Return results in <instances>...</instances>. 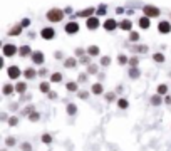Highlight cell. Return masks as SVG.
Wrapping results in <instances>:
<instances>
[{
    "mask_svg": "<svg viewBox=\"0 0 171 151\" xmlns=\"http://www.w3.org/2000/svg\"><path fill=\"white\" fill-rule=\"evenodd\" d=\"M20 25H22V27H29V25H30V20H29V18H24V20L20 22Z\"/></svg>",
    "mask_w": 171,
    "mask_h": 151,
    "instance_id": "48",
    "label": "cell"
},
{
    "mask_svg": "<svg viewBox=\"0 0 171 151\" xmlns=\"http://www.w3.org/2000/svg\"><path fill=\"white\" fill-rule=\"evenodd\" d=\"M47 74H49L47 69H40V71H39V76H47Z\"/></svg>",
    "mask_w": 171,
    "mask_h": 151,
    "instance_id": "52",
    "label": "cell"
},
{
    "mask_svg": "<svg viewBox=\"0 0 171 151\" xmlns=\"http://www.w3.org/2000/svg\"><path fill=\"white\" fill-rule=\"evenodd\" d=\"M164 104L171 106V96H169V94H166V96H164Z\"/></svg>",
    "mask_w": 171,
    "mask_h": 151,
    "instance_id": "47",
    "label": "cell"
},
{
    "mask_svg": "<svg viewBox=\"0 0 171 151\" xmlns=\"http://www.w3.org/2000/svg\"><path fill=\"white\" fill-rule=\"evenodd\" d=\"M81 64L89 65V64H91V55H84V57H81Z\"/></svg>",
    "mask_w": 171,
    "mask_h": 151,
    "instance_id": "43",
    "label": "cell"
},
{
    "mask_svg": "<svg viewBox=\"0 0 171 151\" xmlns=\"http://www.w3.org/2000/svg\"><path fill=\"white\" fill-rule=\"evenodd\" d=\"M64 29H66V32H67V34L74 35V34L79 32V24H77V22H74V20H72V22H67Z\"/></svg>",
    "mask_w": 171,
    "mask_h": 151,
    "instance_id": "5",
    "label": "cell"
},
{
    "mask_svg": "<svg viewBox=\"0 0 171 151\" xmlns=\"http://www.w3.org/2000/svg\"><path fill=\"white\" fill-rule=\"evenodd\" d=\"M18 54H20V57H27V55H32V50H30L29 45H22L20 50H18Z\"/></svg>",
    "mask_w": 171,
    "mask_h": 151,
    "instance_id": "22",
    "label": "cell"
},
{
    "mask_svg": "<svg viewBox=\"0 0 171 151\" xmlns=\"http://www.w3.org/2000/svg\"><path fill=\"white\" fill-rule=\"evenodd\" d=\"M40 37L45 39V40H51V39H54L55 37V30L52 29V27H45V29L40 30Z\"/></svg>",
    "mask_w": 171,
    "mask_h": 151,
    "instance_id": "4",
    "label": "cell"
},
{
    "mask_svg": "<svg viewBox=\"0 0 171 151\" xmlns=\"http://www.w3.org/2000/svg\"><path fill=\"white\" fill-rule=\"evenodd\" d=\"M40 141L44 144H52V141H54V136H52L51 133H44L42 136H40Z\"/></svg>",
    "mask_w": 171,
    "mask_h": 151,
    "instance_id": "21",
    "label": "cell"
},
{
    "mask_svg": "<svg viewBox=\"0 0 171 151\" xmlns=\"http://www.w3.org/2000/svg\"><path fill=\"white\" fill-rule=\"evenodd\" d=\"M138 64H139V59L136 57V55L129 59V65H131V67H138Z\"/></svg>",
    "mask_w": 171,
    "mask_h": 151,
    "instance_id": "41",
    "label": "cell"
},
{
    "mask_svg": "<svg viewBox=\"0 0 171 151\" xmlns=\"http://www.w3.org/2000/svg\"><path fill=\"white\" fill-rule=\"evenodd\" d=\"M139 76H141L139 69L138 67H131V71H129V77H131V79H139Z\"/></svg>",
    "mask_w": 171,
    "mask_h": 151,
    "instance_id": "31",
    "label": "cell"
},
{
    "mask_svg": "<svg viewBox=\"0 0 171 151\" xmlns=\"http://www.w3.org/2000/svg\"><path fill=\"white\" fill-rule=\"evenodd\" d=\"M104 97H106V101H107V102H114V101L119 99V97H116V91H111V92H107Z\"/></svg>",
    "mask_w": 171,
    "mask_h": 151,
    "instance_id": "30",
    "label": "cell"
},
{
    "mask_svg": "<svg viewBox=\"0 0 171 151\" xmlns=\"http://www.w3.org/2000/svg\"><path fill=\"white\" fill-rule=\"evenodd\" d=\"M77 96H79V99H87L89 92H87V91H79V92H77Z\"/></svg>",
    "mask_w": 171,
    "mask_h": 151,
    "instance_id": "45",
    "label": "cell"
},
{
    "mask_svg": "<svg viewBox=\"0 0 171 151\" xmlns=\"http://www.w3.org/2000/svg\"><path fill=\"white\" fill-rule=\"evenodd\" d=\"M55 57H57V59H62V52H55Z\"/></svg>",
    "mask_w": 171,
    "mask_h": 151,
    "instance_id": "54",
    "label": "cell"
},
{
    "mask_svg": "<svg viewBox=\"0 0 171 151\" xmlns=\"http://www.w3.org/2000/svg\"><path fill=\"white\" fill-rule=\"evenodd\" d=\"M66 89L69 91V92H79V86H77V82H74V81H71V82H67Z\"/></svg>",
    "mask_w": 171,
    "mask_h": 151,
    "instance_id": "24",
    "label": "cell"
},
{
    "mask_svg": "<svg viewBox=\"0 0 171 151\" xmlns=\"http://www.w3.org/2000/svg\"><path fill=\"white\" fill-rule=\"evenodd\" d=\"M143 10H144V15H146V17H149V18L158 17V15L161 14L159 8L154 7V5H144V8H143Z\"/></svg>",
    "mask_w": 171,
    "mask_h": 151,
    "instance_id": "2",
    "label": "cell"
},
{
    "mask_svg": "<svg viewBox=\"0 0 171 151\" xmlns=\"http://www.w3.org/2000/svg\"><path fill=\"white\" fill-rule=\"evenodd\" d=\"M86 81H87V76H86V74H81L79 76V82H86Z\"/></svg>",
    "mask_w": 171,
    "mask_h": 151,
    "instance_id": "51",
    "label": "cell"
},
{
    "mask_svg": "<svg viewBox=\"0 0 171 151\" xmlns=\"http://www.w3.org/2000/svg\"><path fill=\"white\" fill-rule=\"evenodd\" d=\"M77 17H82V18H89L94 15V7H89V8H84V10H79L77 12Z\"/></svg>",
    "mask_w": 171,
    "mask_h": 151,
    "instance_id": "10",
    "label": "cell"
},
{
    "mask_svg": "<svg viewBox=\"0 0 171 151\" xmlns=\"http://www.w3.org/2000/svg\"><path fill=\"white\" fill-rule=\"evenodd\" d=\"M91 92L94 94V96H101V94L104 92V86H102L101 82H96L94 86L91 87Z\"/></svg>",
    "mask_w": 171,
    "mask_h": 151,
    "instance_id": "13",
    "label": "cell"
},
{
    "mask_svg": "<svg viewBox=\"0 0 171 151\" xmlns=\"http://www.w3.org/2000/svg\"><path fill=\"white\" fill-rule=\"evenodd\" d=\"M97 71H99V67L96 64H89L87 65V74H97Z\"/></svg>",
    "mask_w": 171,
    "mask_h": 151,
    "instance_id": "38",
    "label": "cell"
},
{
    "mask_svg": "<svg viewBox=\"0 0 171 151\" xmlns=\"http://www.w3.org/2000/svg\"><path fill=\"white\" fill-rule=\"evenodd\" d=\"M86 25H87V29H89V30H96V29H97V27H99L101 24H99V18L92 15V17H89V18H87Z\"/></svg>",
    "mask_w": 171,
    "mask_h": 151,
    "instance_id": "8",
    "label": "cell"
},
{
    "mask_svg": "<svg viewBox=\"0 0 171 151\" xmlns=\"http://www.w3.org/2000/svg\"><path fill=\"white\" fill-rule=\"evenodd\" d=\"M2 151H7V149H2Z\"/></svg>",
    "mask_w": 171,
    "mask_h": 151,
    "instance_id": "55",
    "label": "cell"
},
{
    "mask_svg": "<svg viewBox=\"0 0 171 151\" xmlns=\"http://www.w3.org/2000/svg\"><path fill=\"white\" fill-rule=\"evenodd\" d=\"M2 52H4L5 57H14V55L17 54V47H15L14 44H5L4 49H2Z\"/></svg>",
    "mask_w": 171,
    "mask_h": 151,
    "instance_id": "3",
    "label": "cell"
},
{
    "mask_svg": "<svg viewBox=\"0 0 171 151\" xmlns=\"http://www.w3.org/2000/svg\"><path fill=\"white\" fill-rule=\"evenodd\" d=\"M39 91H40V92H44V94H49V92H51V84H49V82H40Z\"/></svg>",
    "mask_w": 171,
    "mask_h": 151,
    "instance_id": "28",
    "label": "cell"
},
{
    "mask_svg": "<svg viewBox=\"0 0 171 151\" xmlns=\"http://www.w3.org/2000/svg\"><path fill=\"white\" fill-rule=\"evenodd\" d=\"M129 40H131V42H136V40H139V34H138V32H131V34H129Z\"/></svg>",
    "mask_w": 171,
    "mask_h": 151,
    "instance_id": "44",
    "label": "cell"
},
{
    "mask_svg": "<svg viewBox=\"0 0 171 151\" xmlns=\"http://www.w3.org/2000/svg\"><path fill=\"white\" fill-rule=\"evenodd\" d=\"M149 102H151V106H161L164 102V96H161V94H154V96H151Z\"/></svg>",
    "mask_w": 171,
    "mask_h": 151,
    "instance_id": "12",
    "label": "cell"
},
{
    "mask_svg": "<svg viewBox=\"0 0 171 151\" xmlns=\"http://www.w3.org/2000/svg\"><path fill=\"white\" fill-rule=\"evenodd\" d=\"M47 97H49V99H51V101L57 99V92H55V91H51V92L47 94Z\"/></svg>",
    "mask_w": 171,
    "mask_h": 151,
    "instance_id": "46",
    "label": "cell"
},
{
    "mask_svg": "<svg viewBox=\"0 0 171 151\" xmlns=\"http://www.w3.org/2000/svg\"><path fill=\"white\" fill-rule=\"evenodd\" d=\"M66 112H67L69 116H76V114H77V104H74V102H67Z\"/></svg>",
    "mask_w": 171,
    "mask_h": 151,
    "instance_id": "15",
    "label": "cell"
},
{
    "mask_svg": "<svg viewBox=\"0 0 171 151\" xmlns=\"http://www.w3.org/2000/svg\"><path fill=\"white\" fill-rule=\"evenodd\" d=\"M34 111H37L35 106H34V104H29V106H25V108L20 111V116H29V114H32Z\"/></svg>",
    "mask_w": 171,
    "mask_h": 151,
    "instance_id": "20",
    "label": "cell"
},
{
    "mask_svg": "<svg viewBox=\"0 0 171 151\" xmlns=\"http://www.w3.org/2000/svg\"><path fill=\"white\" fill-rule=\"evenodd\" d=\"M22 29H24V27H22L20 24H18V25H15V27H12V29L8 30V35H18V34L22 32Z\"/></svg>",
    "mask_w": 171,
    "mask_h": 151,
    "instance_id": "26",
    "label": "cell"
},
{
    "mask_svg": "<svg viewBox=\"0 0 171 151\" xmlns=\"http://www.w3.org/2000/svg\"><path fill=\"white\" fill-rule=\"evenodd\" d=\"M119 92L123 94V86H117V87H116V94H119Z\"/></svg>",
    "mask_w": 171,
    "mask_h": 151,
    "instance_id": "53",
    "label": "cell"
},
{
    "mask_svg": "<svg viewBox=\"0 0 171 151\" xmlns=\"http://www.w3.org/2000/svg\"><path fill=\"white\" fill-rule=\"evenodd\" d=\"M117 62H119V65H124V64H129V59H127L124 54H119L117 55Z\"/></svg>",
    "mask_w": 171,
    "mask_h": 151,
    "instance_id": "36",
    "label": "cell"
},
{
    "mask_svg": "<svg viewBox=\"0 0 171 151\" xmlns=\"http://www.w3.org/2000/svg\"><path fill=\"white\" fill-rule=\"evenodd\" d=\"M7 74L10 79H17L18 76H20V69L17 67V65H10V67L7 69Z\"/></svg>",
    "mask_w": 171,
    "mask_h": 151,
    "instance_id": "11",
    "label": "cell"
},
{
    "mask_svg": "<svg viewBox=\"0 0 171 151\" xmlns=\"http://www.w3.org/2000/svg\"><path fill=\"white\" fill-rule=\"evenodd\" d=\"M20 149H22V151H32V144L27 143V141H24V143L20 144Z\"/></svg>",
    "mask_w": 171,
    "mask_h": 151,
    "instance_id": "39",
    "label": "cell"
},
{
    "mask_svg": "<svg viewBox=\"0 0 171 151\" xmlns=\"http://www.w3.org/2000/svg\"><path fill=\"white\" fill-rule=\"evenodd\" d=\"M158 30H159V34H169L171 32V24L166 20H161L159 24H158Z\"/></svg>",
    "mask_w": 171,
    "mask_h": 151,
    "instance_id": "9",
    "label": "cell"
},
{
    "mask_svg": "<svg viewBox=\"0 0 171 151\" xmlns=\"http://www.w3.org/2000/svg\"><path fill=\"white\" fill-rule=\"evenodd\" d=\"M64 65H66L67 69H74L77 65V59L76 57H67L66 61H64Z\"/></svg>",
    "mask_w": 171,
    "mask_h": 151,
    "instance_id": "19",
    "label": "cell"
},
{
    "mask_svg": "<svg viewBox=\"0 0 171 151\" xmlns=\"http://www.w3.org/2000/svg\"><path fill=\"white\" fill-rule=\"evenodd\" d=\"M104 14H106V7L102 5V7L97 8V15H104Z\"/></svg>",
    "mask_w": 171,
    "mask_h": 151,
    "instance_id": "49",
    "label": "cell"
},
{
    "mask_svg": "<svg viewBox=\"0 0 171 151\" xmlns=\"http://www.w3.org/2000/svg\"><path fill=\"white\" fill-rule=\"evenodd\" d=\"M119 27H121L123 30H127V32H129V30H131V27H133V22L126 18V20H123V22L119 24Z\"/></svg>",
    "mask_w": 171,
    "mask_h": 151,
    "instance_id": "25",
    "label": "cell"
},
{
    "mask_svg": "<svg viewBox=\"0 0 171 151\" xmlns=\"http://www.w3.org/2000/svg\"><path fill=\"white\" fill-rule=\"evenodd\" d=\"M109 64H111V57H109V55L101 57V65H109Z\"/></svg>",
    "mask_w": 171,
    "mask_h": 151,
    "instance_id": "42",
    "label": "cell"
},
{
    "mask_svg": "<svg viewBox=\"0 0 171 151\" xmlns=\"http://www.w3.org/2000/svg\"><path fill=\"white\" fill-rule=\"evenodd\" d=\"M148 49H149L148 45H141V44L139 45H133V52H148Z\"/></svg>",
    "mask_w": 171,
    "mask_h": 151,
    "instance_id": "35",
    "label": "cell"
},
{
    "mask_svg": "<svg viewBox=\"0 0 171 151\" xmlns=\"http://www.w3.org/2000/svg\"><path fill=\"white\" fill-rule=\"evenodd\" d=\"M7 124L10 126V128H15V126L18 124V116H10L8 121H7Z\"/></svg>",
    "mask_w": 171,
    "mask_h": 151,
    "instance_id": "34",
    "label": "cell"
},
{
    "mask_svg": "<svg viewBox=\"0 0 171 151\" xmlns=\"http://www.w3.org/2000/svg\"><path fill=\"white\" fill-rule=\"evenodd\" d=\"M15 92L20 94V96H24V94L27 92V84L25 82H17L15 84Z\"/></svg>",
    "mask_w": 171,
    "mask_h": 151,
    "instance_id": "16",
    "label": "cell"
},
{
    "mask_svg": "<svg viewBox=\"0 0 171 151\" xmlns=\"http://www.w3.org/2000/svg\"><path fill=\"white\" fill-rule=\"evenodd\" d=\"M102 27H104L107 32H113V30L117 29V22L114 20V18H106V22L102 24Z\"/></svg>",
    "mask_w": 171,
    "mask_h": 151,
    "instance_id": "6",
    "label": "cell"
},
{
    "mask_svg": "<svg viewBox=\"0 0 171 151\" xmlns=\"http://www.w3.org/2000/svg\"><path fill=\"white\" fill-rule=\"evenodd\" d=\"M51 81H52V82H61V81H62V74H61V72H54V74L51 76Z\"/></svg>",
    "mask_w": 171,
    "mask_h": 151,
    "instance_id": "37",
    "label": "cell"
},
{
    "mask_svg": "<svg viewBox=\"0 0 171 151\" xmlns=\"http://www.w3.org/2000/svg\"><path fill=\"white\" fill-rule=\"evenodd\" d=\"M156 94L166 96V94H168V86H166V84H159V86H158V89H156Z\"/></svg>",
    "mask_w": 171,
    "mask_h": 151,
    "instance_id": "33",
    "label": "cell"
},
{
    "mask_svg": "<svg viewBox=\"0 0 171 151\" xmlns=\"http://www.w3.org/2000/svg\"><path fill=\"white\" fill-rule=\"evenodd\" d=\"M149 25H151V22H149V17H141L139 18V27L141 29H149Z\"/></svg>",
    "mask_w": 171,
    "mask_h": 151,
    "instance_id": "23",
    "label": "cell"
},
{
    "mask_svg": "<svg viewBox=\"0 0 171 151\" xmlns=\"http://www.w3.org/2000/svg\"><path fill=\"white\" fill-rule=\"evenodd\" d=\"M64 18V10L61 8H51L47 12V20L49 22H61Z\"/></svg>",
    "mask_w": 171,
    "mask_h": 151,
    "instance_id": "1",
    "label": "cell"
},
{
    "mask_svg": "<svg viewBox=\"0 0 171 151\" xmlns=\"http://www.w3.org/2000/svg\"><path fill=\"white\" fill-rule=\"evenodd\" d=\"M87 55H91V57H96V55H99V47L97 45H91L87 49Z\"/></svg>",
    "mask_w": 171,
    "mask_h": 151,
    "instance_id": "29",
    "label": "cell"
},
{
    "mask_svg": "<svg viewBox=\"0 0 171 151\" xmlns=\"http://www.w3.org/2000/svg\"><path fill=\"white\" fill-rule=\"evenodd\" d=\"M116 104H117L119 109H127L129 108V101H127L126 97H119V99L116 101Z\"/></svg>",
    "mask_w": 171,
    "mask_h": 151,
    "instance_id": "18",
    "label": "cell"
},
{
    "mask_svg": "<svg viewBox=\"0 0 171 151\" xmlns=\"http://www.w3.org/2000/svg\"><path fill=\"white\" fill-rule=\"evenodd\" d=\"M153 59H154V62H164V55L159 54V52H156V54L153 55Z\"/></svg>",
    "mask_w": 171,
    "mask_h": 151,
    "instance_id": "40",
    "label": "cell"
},
{
    "mask_svg": "<svg viewBox=\"0 0 171 151\" xmlns=\"http://www.w3.org/2000/svg\"><path fill=\"white\" fill-rule=\"evenodd\" d=\"M76 55L77 57H84V50L82 49H76Z\"/></svg>",
    "mask_w": 171,
    "mask_h": 151,
    "instance_id": "50",
    "label": "cell"
},
{
    "mask_svg": "<svg viewBox=\"0 0 171 151\" xmlns=\"http://www.w3.org/2000/svg\"><path fill=\"white\" fill-rule=\"evenodd\" d=\"M17 144V139H15L14 136H7L5 138V146L7 148H12V146H15Z\"/></svg>",
    "mask_w": 171,
    "mask_h": 151,
    "instance_id": "32",
    "label": "cell"
},
{
    "mask_svg": "<svg viewBox=\"0 0 171 151\" xmlns=\"http://www.w3.org/2000/svg\"><path fill=\"white\" fill-rule=\"evenodd\" d=\"M30 59L34 61V64H42L44 59H45V55H44V52H40V50H34L32 55H30Z\"/></svg>",
    "mask_w": 171,
    "mask_h": 151,
    "instance_id": "7",
    "label": "cell"
},
{
    "mask_svg": "<svg viewBox=\"0 0 171 151\" xmlns=\"http://www.w3.org/2000/svg\"><path fill=\"white\" fill-rule=\"evenodd\" d=\"M37 74H39V72H37L34 67H27L25 71H24V76H25V79H35Z\"/></svg>",
    "mask_w": 171,
    "mask_h": 151,
    "instance_id": "14",
    "label": "cell"
},
{
    "mask_svg": "<svg viewBox=\"0 0 171 151\" xmlns=\"http://www.w3.org/2000/svg\"><path fill=\"white\" fill-rule=\"evenodd\" d=\"M15 92V86H12V84H4V87H2V94L4 96H10V94Z\"/></svg>",
    "mask_w": 171,
    "mask_h": 151,
    "instance_id": "17",
    "label": "cell"
},
{
    "mask_svg": "<svg viewBox=\"0 0 171 151\" xmlns=\"http://www.w3.org/2000/svg\"><path fill=\"white\" fill-rule=\"evenodd\" d=\"M27 119H29L30 122H37V121H40V112H39V111H34L32 114L27 116Z\"/></svg>",
    "mask_w": 171,
    "mask_h": 151,
    "instance_id": "27",
    "label": "cell"
}]
</instances>
